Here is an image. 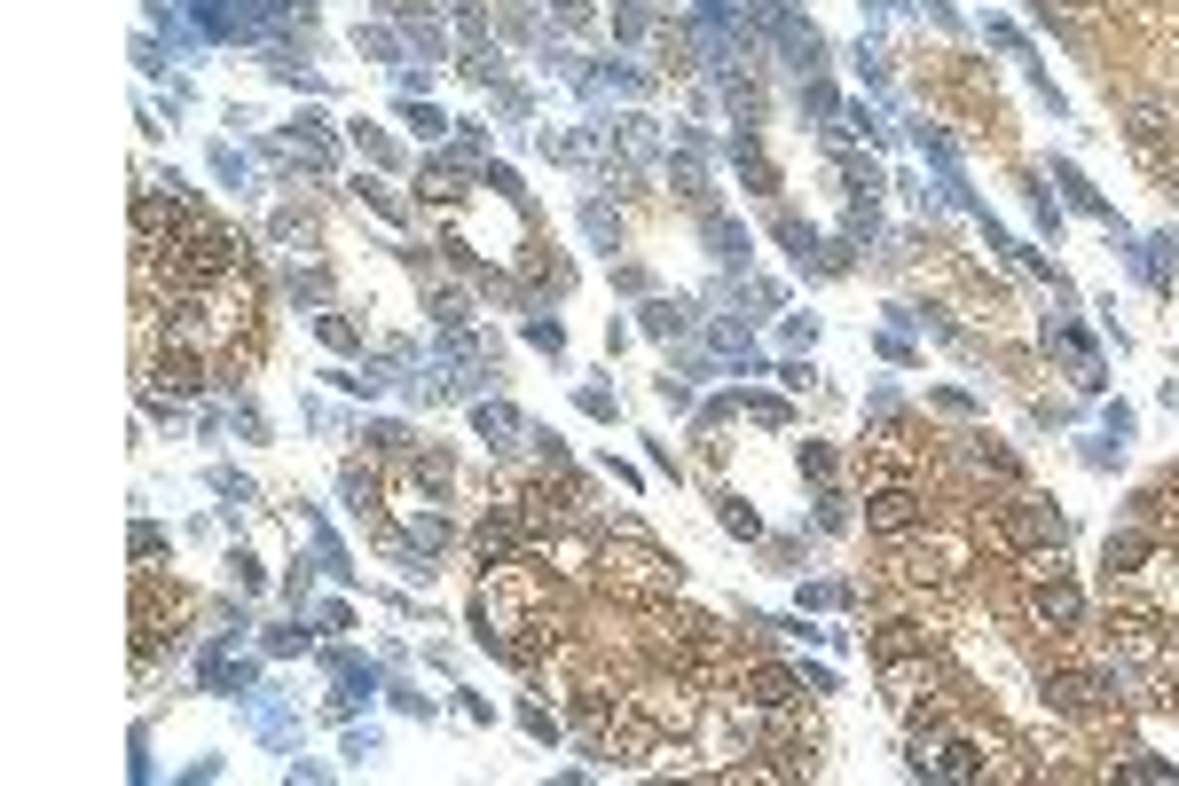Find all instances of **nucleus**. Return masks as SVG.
<instances>
[{"label":"nucleus","instance_id":"1","mask_svg":"<svg viewBox=\"0 0 1179 786\" xmlns=\"http://www.w3.org/2000/svg\"><path fill=\"white\" fill-rule=\"evenodd\" d=\"M920 519H928L920 487H873V504H865V528L873 535H913Z\"/></svg>","mask_w":1179,"mask_h":786},{"label":"nucleus","instance_id":"2","mask_svg":"<svg viewBox=\"0 0 1179 786\" xmlns=\"http://www.w3.org/2000/svg\"><path fill=\"white\" fill-rule=\"evenodd\" d=\"M1030 613L1046 621V630H1077V621H1086V598H1077V590H1069L1062 574H1038V590H1030Z\"/></svg>","mask_w":1179,"mask_h":786}]
</instances>
